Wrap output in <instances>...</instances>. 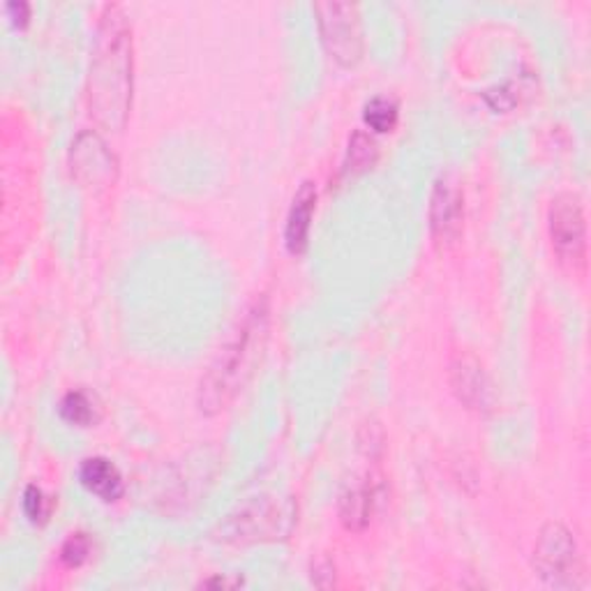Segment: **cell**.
<instances>
[{"label": "cell", "mask_w": 591, "mask_h": 591, "mask_svg": "<svg viewBox=\"0 0 591 591\" xmlns=\"http://www.w3.org/2000/svg\"><path fill=\"white\" fill-rule=\"evenodd\" d=\"M91 116L109 130H123L132 104V38L123 10L109 6L102 14L88 81Z\"/></svg>", "instance_id": "cell-1"}, {"label": "cell", "mask_w": 591, "mask_h": 591, "mask_svg": "<svg viewBox=\"0 0 591 591\" xmlns=\"http://www.w3.org/2000/svg\"><path fill=\"white\" fill-rule=\"evenodd\" d=\"M266 331H269V308L261 301L248 312L233 340L220 351V357L211 365L209 374L201 379V411L218 413L239 395L261 357Z\"/></svg>", "instance_id": "cell-2"}, {"label": "cell", "mask_w": 591, "mask_h": 591, "mask_svg": "<svg viewBox=\"0 0 591 591\" xmlns=\"http://www.w3.org/2000/svg\"><path fill=\"white\" fill-rule=\"evenodd\" d=\"M296 524V507L289 499L254 497L248 504L236 509L220 524V541L224 543H261L287 539Z\"/></svg>", "instance_id": "cell-3"}, {"label": "cell", "mask_w": 591, "mask_h": 591, "mask_svg": "<svg viewBox=\"0 0 591 591\" xmlns=\"http://www.w3.org/2000/svg\"><path fill=\"white\" fill-rule=\"evenodd\" d=\"M534 571L554 589H580L584 582V567L578 543L571 531L550 522L541 529L534 548Z\"/></svg>", "instance_id": "cell-4"}, {"label": "cell", "mask_w": 591, "mask_h": 591, "mask_svg": "<svg viewBox=\"0 0 591 591\" xmlns=\"http://www.w3.org/2000/svg\"><path fill=\"white\" fill-rule=\"evenodd\" d=\"M323 49L340 68H353L363 56V23L359 8L351 3L314 6Z\"/></svg>", "instance_id": "cell-5"}, {"label": "cell", "mask_w": 591, "mask_h": 591, "mask_svg": "<svg viewBox=\"0 0 591 591\" xmlns=\"http://www.w3.org/2000/svg\"><path fill=\"white\" fill-rule=\"evenodd\" d=\"M548 227H550L552 250L559 263H564L567 269H571L573 273L584 271L587 222H584V211H582L580 199L573 194L557 197L550 206Z\"/></svg>", "instance_id": "cell-6"}, {"label": "cell", "mask_w": 591, "mask_h": 591, "mask_svg": "<svg viewBox=\"0 0 591 591\" xmlns=\"http://www.w3.org/2000/svg\"><path fill=\"white\" fill-rule=\"evenodd\" d=\"M462 220H464L462 190L451 176H441V179L434 183L430 199V229L437 246L441 248L453 246L462 233Z\"/></svg>", "instance_id": "cell-7"}, {"label": "cell", "mask_w": 591, "mask_h": 591, "mask_svg": "<svg viewBox=\"0 0 591 591\" xmlns=\"http://www.w3.org/2000/svg\"><path fill=\"white\" fill-rule=\"evenodd\" d=\"M317 209V188L305 181L296 192L284 224V243L291 254H303L310 239V224Z\"/></svg>", "instance_id": "cell-8"}, {"label": "cell", "mask_w": 591, "mask_h": 591, "mask_svg": "<svg viewBox=\"0 0 591 591\" xmlns=\"http://www.w3.org/2000/svg\"><path fill=\"white\" fill-rule=\"evenodd\" d=\"M453 387L460 398L469 409L485 411L492 404V391H490V381L483 372V368L474 359H458L453 363Z\"/></svg>", "instance_id": "cell-9"}, {"label": "cell", "mask_w": 591, "mask_h": 591, "mask_svg": "<svg viewBox=\"0 0 591 591\" xmlns=\"http://www.w3.org/2000/svg\"><path fill=\"white\" fill-rule=\"evenodd\" d=\"M79 481L88 492L107 501V504H113V501L121 499L126 492L121 471L107 458L83 460L79 467Z\"/></svg>", "instance_id": "cell-10"}, {"label": "cell", "mask_w": 591, "mask_h": 591, "mask_svg": "<svg viewBox=\"0 0 591 591\" xmlns=\"http://www.w3.org/2000/svg\"><path fill=\"white\" fill-rule=\"evenodd\" d=\"M88 146H83L81 137L74 146V164L72 171L79 176V179H86L88 183H100L107 181L111 171H113V158L104 151V143L96 134H86Z\"/></svg>", "instance_id": "cell-11"}, {"label": "cell", "mask_w": 591, "mask_h": 591, "mask_svg": "<svg viewBox=\"0 0 591 591\" xmlns=\"http://www.w3.org/2000/svg\"><path fill=\"white\" fill-rule=\"evenodd\" d=\"M377 504V488L370 481L349 485L340 497V520L347 529L361 531L372 520Z\"/></svg>", "instance_id": "cell-12"}, {"label": "cell", "mask_w": 591, "mask_h": 591, "mask_svg": "<svg viewBox=\"0 0 591 591\" xmlns=\"http://www.w3.org/2000/svg\"><path fill=\"white\" fill-rule=\"evenodd\" d=\"M58 411H61L63 421H68L70 425H77V428H91L100 419L96 400L86 391H70L61 400V404H58Z\"/></svg>", "instance_id": "cell-13"}, {"label": "cell", "mask_w": 591, "mask_h": 591, "mask_svg": "<svg viewBox=\"0 0 591 591\" xmlns=\"http://www.w3.org/2000/svg\"><path fill=\"white\" fill-rule=\"evenodd\" d=\"M398 118H400L398 104L393 100H389V98H374L363 109L365 126L372 132H377V134L393 132L395 126H398Z\"/></svg>", "instance_id": "cell-14"}, {"label": "cell", "mask_w": 591, "mask_h": 591, "mask_svg": "<svg viewBox=\"0 0 591 591\" xmlns=\"http://www.w3.org/2000/svg\"><path fill=\"white\" fill-rule=\"evenodd\" d=\"M377 162V143L372 137H368L363 130L353 132L349 141V153H347V169L351 173H361L372 169Z\"/></svg>", "instance_id": "cell-15"}, {"label": "cell", "mask_w": 591, "mask_h": 591, "mask_svg": "<svg viewBox=\"0 0 591 591\" xmlns=\"http://www.w3.org/2000/svg\"><path fill=\"white\" fill-rule=\"evenodd\" d=\"M21 504H23L26 518L31 520L33 524H44L49 520V515H51V509H53L51 497H47L44 490L38 488V485H28L26 488Z\"/></svg>", "instance_id": "cell-16"}, {"label": "cell", "mask_w": 591, "mask_h": 591, "mask_svg": "<svg viewBox=\"0 0 591 591\" xmlns=\"http://www.w3.org/2000/svg\"><path fill=\"white\" fill-rule=\"evenodd\" d=\"M93 552V543L86 534H72L63 548H61V561L68 569H79L83 567L88 559H91Z\"/></svg>", "instance_id": "cell-17"}, {"label": "cell", "mask_w": 591, "mask_h": 591, "mask_svg": "<svg viewBox=\"0 0 591 591\" xmlns=\"http://www.w3.org/2000/svg\"><path fill=\"white\" fill-rule=\"evenodd\" d=\"M6 12L17 28H23L28 19H31V8H28V3H8Z\"/></svg>", "instance_id": "cell-18"}, {"label": "cell", "mask_w": 591, "mask_h": 591, "mask_svg": "<svg viewBox=\"0 0 591 591\" xmlns=\"http://www.w3.org/2000/svg\"><path fill=\"white\" fill-rule=\"evenodd\" d=\"M243 584L241 580H227V578H216V580H206L203 587H239Z\"/></svg>", "instance_id": "cell-19"}]
</instances>
